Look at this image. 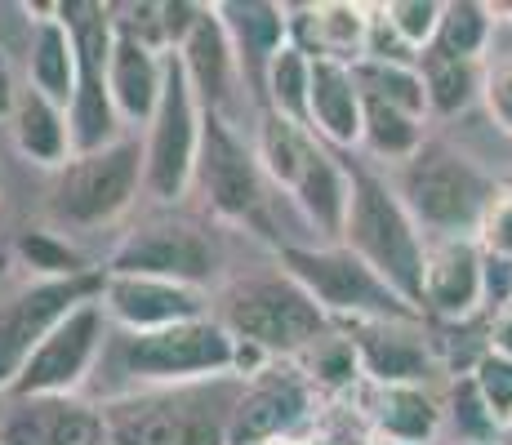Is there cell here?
Returning <instances> with one entry per match:
<instances>
[{
	"label": "cell",
	"instance_id": "cell-27",
	"mask_svg": "<svg viewBox=\"0 0 512 445\" xmlns=\"http://www.w3.org/2000/svg\"><path fill=\"white\" fill-rule=\"evenodd\" d=\"M263 112L312 130V58L303 49L285 45L272 58L268 81H263Z\"/></svg>",
	"mask_w": 512,
	"mask_h": 445
},
{
	"label": "cell",
	"instance_id": "cell-1",
	"mask_svg": "<svg viewBox=\"0 0 512 445\" xmlns=\"http://www.w3.org/2000/svg\"><path fill=\"white\" fill-rule=\"evenodd\" d=\"M361 263H370L410 308L423 312V263H428V241L423 227L410 219L397 187L383 183L370 170H352V205L343 241Z\"/></svg>",
	"mask_w": 512,
	"mask_h": 445
},
{
	"label": "cell",
	"instance_id": "cell-43",
	"mask_svg": "<svg viewBox=\"0 0 512 445\" xmlns=\"http://www.w3.org/2000/svg\"><path fill=\"white\" fill-rule=\"evenodd\" d=\"M455 445H468V441H455Z\"/></svg>",
	"mask_w": 512,
	"mask_h": 445
},
{
	"label": "cell",
	"instance_id": "cell-20",
	"mask_svg": "<svg viewBox=\"0 0 512 445\" xmlns=\"http://www.w3.org/2000/svg\"><path fill=\"white\" fill-rule=\"evenodd\" d=\"M290 196L299 205V214L317 227V236H326V245L343 241V227H348V205H352V170L334 161V152L312 134L303 165L290 183Z\"/></svg>",
	"mask_w": 512,
	"mask_h": 445
},
{
	"label": "cell",
	"instance_id": "cell-30",
	"mask_svg": "<svg viewBox=\"0 0 512 445\" xmlns=\"http://www.w3.org/2000/svg\"><path fill=\"white\" fill-rule=\"evenodd\" d=\"M14 259L23 263L36 281H81V276L98 272L72 241H63L58 232H45V227H23V232L14 236Z\"/></svg>",
	"mask_w": 512,
	"mask_h": 445
},
{
	"label": "cell",
	"instance_id": "cell-45",
	"mask_svg": "<svg viewBox=\"0 0 512 445\" xmlns=\"http://www.w3.org/2000/svg\"><path fill=\"white\" fill-rule=\"evenodd\" d=\"M508 432H512V423H508Z\"/></svg>",
	"mask_w": 512,
	"mask_h": 445
},
{
	"label": "cell",
	"instance_id": "cell-35",
	"mask_svg": "<svg viewBox=\"0 0 512 445\" xmlns=\"http://www.w3.org/2000/svg\"><path fill=\"white\" fill-rule=\"evenodd\" d=\"M446 419H450V428H455V441H468V445H495V437L504 432V423L490 414V405L477 392L472 374H459V379H455Z\"/></svg>",
	"mask_w": 512,
	"mask_h": 445
},
{
	"label": "cell",
	"instance_id": "cell-13",
	"mask_svg": "<svg viewBox=\"0 0 512 445\" xmlns=\"http://www.w3.org/2000/svg\"><path fill=\"white\" fill-rule=\"evenodd\" d=\"M103 272L156 276V281L205 290V285H214V276H219V250H214V241L196 223L156 219V223L134 227V232L107 254Z\"/></svg>",
	"mask_w": 512,
	"mask_h": 445
},
{
	"label": "cell",
	"instance_id": "cell-36",
	"mask_svg": "<svg viewBox=\"0 0 512 445\" xmlns=\"http://www.w3.org/2000/svg\"><path fill=\"white\" fill-rule=\"evenodd\" d=\"M383 14H388V23L397 27L401 41L423 58L432 49V41H437V27H441L446 5H437V0H388Z\"/></svg>",
	"mask_w": 512,
	"mask_h": 445
},
{
	"label": "cell",
	"instance_id": "cell-39",
	"mask_svg": "<svg viewBox=\"0 0 512 445\" xmlns=\"http://www.w3.org/2000/svg\"><path fill=\"white\" fill-rule=\"evenodd\" d=\"M481 98H486L490 116L499 121V130L512 134V58H499L495 67H486V89H481Z\"/></svg>",
	"mask_w": 512,
	"mask_h": 445
},
{
	"label": "cell",
	"instance_id": "cell-25",
	"mask_svg": "<svg viewBox=\"0 0 512 445\" xmlns=\"http://www.w3.org/2000/svg\"><path fill=\"white\" fill-rule=\"evenodd\" d=\"M366 419L379 445H437L446 428V405L428 388H374L370 383Z\"/></svg>",
	"mask_w": 512,
	"mask_h": 445
},
{
	"label": "cell",
	"instance_id": "cell-10",
	"mask_svg": "<svg viewBox=\"0 0 512 445\" xmlns=\"http://www.w3.org/2000/svg\"><path fill=\"white\" fill-rule=\"evenodd\" d=\"M228 410L205 405L201 388L139 392L103 405V445H228Z\"/></svg>",
	"mask_w": 512,
	"mask_h": 445
},
{
	"label": "cell",
	"instance_id": "cell-16",
	"mask_svg": "<svg viewBox=\"0 0 512 445\" xmlns=\"http://www.w3.org/2000/svg\"><path fill=\"white\" fill-rule=\"evenodd\" d=\"M486 267L490 259L472 236H437L428 241L423 263V312L441 321H468L486 303Z\"/></svg>",
	"mask_w": 512,
	"mask_h": 445
},
{
	"label": "cell",
	"instance_id": "cell-38",
	"mask_svg": "<svg viewBox=\"0 0 512 445\" xmlns=\"http://www.w3.org/2000/svg\"><path fill=\"white\" fill-rule=\"evenodd\" d=\"M468 374H472V383H477V392L486 397L490 414H495V419L504 423V432H508V423H512V361L486 348Z\"/></svg>",
	"mask_w": 512,
	"mask_h": 445
},
{
	"label": "cell",
	"instance_id": "cell-42",
	"mask_svg": "<svg viewBox=\"0 0 512 445\" xmlns=\"http://www.w3.org/2000/svg\"><path fill=\"white\" fill-rule=\"evenodd\" d=\"M5 414H9V392L0 388V423H5Z\"/></svg>",
	"mask_w": 512,
	"mask_h": 445
},
{
	"label": "cell",
	"instance_id": "cell-29",
	"mask_svg": "<svg viewBox=\"0 0 512 445\" xmlns=\"http://www.w3.org/2000/svg\"><path fill=\"white\" fill-rule=\"evenodd\" d=\"M423 85H428V112L437 116H455L472 107V98L486 89V72L472 58H446V54H423L419 63Z\"/></svg>",
	"mask_w": 512,
	"mask_h": 445
},
{
	"label": "cell",
	"instance_id": "cell-28",
	"mask_svg": "<svg viewBox=\"0 0 512 445\" xmlns=\"http://www.w3.org/2000/svg\"><path fill=\"white\" fill-rule=\"evenodd\" d=\"M312 23H317V58H334V63H348V67H357L366 58L370 5L321 0V5H312Z\"/></svg>",
	"mask_w": 512,
	"mask_h": 445
},
{
	"label": "cell",
	"instance_id": "cell-14",
	"mask_svg": "<svg viewBox=\"0 0 512 445\" xmlns=\"http://www.w3.org/2000/svg\"><path fill=\"white\" fill-rule=\"evenodd\" d=\"M312 414V383L303 379V370L294 361H277L250 379L241 388V397L232 401L228 419V445H272L281 437L308 423Z\"/></svg>",
	"mask_w": 512,
	"mask_h": 445
},
{
	"label": "cell",
	"instance_id": "cell-40",
	"mask_svg": "<svg viewBox=\"0 0 512 445\" xmlns=\"http://www.w3.org/2000/svg\"><path fill=\"white\" fill-rule=\"evenodd\" d=\"M490 352H499L512 361V308H499L495 325H490Z\"/></svg>",
	"mask_w": 512,
	"mask_h": 445
},
{
	"label": "cell",
	"instance_id": "cell-5",
	"mask_svg": "<svg viewBox=\"0 0 512 445\" xmlns=\"http://www.w3.org/2000/svg\"><path fill=\"white\" fill-rule=\"evenodd\" d=\"M196 192H201L205 210L214 219L245 227L259 241H272L281 250L277 232H272V183L259 165L254 138L236 130L232 116L205 112V138H201V161H196Z\"/></svg>",
	"mask_w": 512,
	"mask_h": 445
},
{
	"label": "cell",
	"instance_id": "cell-3",
	"mask_svg": "<svg viewBox=\"0 0 512 445\" xmlns=\"http://www.w3.org/2000/svg\"><path fill=\"white\" fill-rule=\"evenodd\" d=\"M116 365L147 392L174 388H205V383L232 379L236 370V339L219 316L183 321L152 334H121L116 339Z\"/></svg>",
	"mask_w": 512,
	"mask_h": 445
},
{
	"label": "cell",
	"instance_id": "cell-2",
	"mask_svg": "<svg viewBox=\"0 0 512 445\" xmlns=\"http://www.w3.org/2000/svg\"><path fill=\"white\" fill-rule=\"evenodd\" d=\"M219 303L223 308L214 316L228 325L232 339L254 343L272 361H303L334 330V321L321 312V303L285 272L236 281Z\"/></svg>",
	"mask_w": 512,
	"mask_h": 445
},
{
	"label": "cell",
	"instance_id": "cell-33",
	"mask_svg": "<svg viewBox=\"0 0 512 445\" xmlns=\"http://www.w3.org/2000/svg\"><path fill=\"white\" fill-rule=\"evenodd\" d=\"M357 76L361 94L366 98H379V103H392L410 116H428V85H423V72L419 67H401V63H370L361 58L352 67Z\"/></svg>",
	"mask_w": 512,
	"mask_h": 445
},
{
	"label": "cell",
	"instance_id": "cell-9",
	"mask_svg": "<svg viewBox=\"0 0 512 445\" xmlns=\"http://www.w3.org/2000/svg\"><path fill=\"white\" fill-rule=\"evenodd\" d=\"M205 138V103L196 98L179 54L165 58V89L143 134V187L152 201L174 205L196 187V161Z\"/></svg>",
	"mask_w": 512,
	"mask_h": 445
},
{
	"label": "cell",
	"instance_id": "cell-12",
	"mask_svg": "<svg viewBox=\"0 0 512 445\" xmlns=\"http://www.w3.org/2000/svg\"><path fill=\"white\" fill-rule=\"evenodd\" d=\"M107 339H112V321H107L103 303H81L54 334L32 352L23 374L14 379L9 397H81L85 379L94 365L103 361Z\"/></svg>",
	"mask_w": 512,
	"mask_h": 445
},
{
	"label": "cell",
	"instance_id": "cell-44",
	"mask_svg": "<svg viewBox=\"0 0 512 445\" xmlns=\"http://www.w3.org/2000/svg\"><path fill=\"white\" fill-rule=\"evenodd\" d=\"M366 445H379V441H366Z\"/></svg>",
	"mask_w": 512,
	"mask_h": 445
},
{
	"label": "cell",
	"instance_id": "cell-19",
	"mask_svg": "<svg viewBox=\"0 0 512 445\" xmlns=\"http://www.w3.org/2000/svg\"><path fill=\"white\" fill-rule=\"evenodd\" d=\"M219 18L232 36L241 81L250 85L254 98H263V81H268L272 58L290 45V5H272V0H219Z\"/></svg>",
	"mask_w": 512,
	"mask_h": 445
},
{
	"label": "cell",
	"instance_id": "cell-24",
	"mask_svg": "<svg viewBox=\"0 0 512 445\" xmlns=\"http://www.w3.org/2000/svg\"><path fill=\"white\" fill-rule=\"evenodd\" d=\"M366 130V94L348 63L317 58L312 63V134L326 147H361Z\"/></svg>",
	"mask_w": 512,
	"mask_h": 445
},
{
	"label": "cell",
	"instance_id": "cell-32",
	"mask_svg": "<svg viewBox=\"0 0 512 445\" xmlns=\"http://www.w3.org/2000/svg\"><path fill=\"white\" fill-rule=\"evenodd\" d=\"M294 365H299L303 379H308L317 392H326V397H343V392H352L361 379H366L361 356H357V343H352L343 330H330L317 348L303 356V361H294Z\"/></svg>",
	"mask_w": 512,
	"mask_h": 445
},
{
	"label": "cell",
	"instance_id": "cell-34",
	"mask_svg": "<svg viewBox=\"0 0 512 445\" xmlns=\"http://www.w3.org/2000/svg\"><path fill=\"white\" fill-rule=\"evenodd\" d=\"M490 27H495L490 5H477V0H450L446 14H441L432 54L472 58V63H481V54H486V45H490Z\"/></svg>",
	"mask_w": 512,
	"mask_h": 445
},
{
	"label": "cell",
	"instance_id": "cell-37",
	"mask_svg": "<svg viewBox=\"0 0 512 445\" xmlns=\"http://www.w3.org/2000/svg\"><path fill=\"white\" fill-rule=\"evenodd\" d=\"M472 241L481 245L486 259H499V263H512V183L495 187L481 210V223L472 232Z\"/></svg>",
	"mask_w": 512,
	"mask_h": 445
},
{
	"label": "cell",
	"instance_id": "cell-31",
	"mask_svg": "<svg viewBox=\"0 0 512 445\" xmlns=\"http://www.w3.org/2000/svg\"><path fill=\"white\" fill-rule=\"evenodd\" d=\"M423 143H428V138H423V116H410V112H401V107H392V103L366 98V130H361V147H370V156L406 165Z\"/></svg>",
	"mask_w": 512,
	"mask_h": 445
},
{
	"label": "cell",
	"instance_id": "cell-18",
	"mask_svg": "<svg viewBox=\"0 0 512 445\" xmlns=\"http://www.w3.org/2000/svg\"><path fill=\"white\" fill-rule=\"evenodd\" d=\"M0 445H103V405L81 397H9Z\"/></svg>",
	"mask_w": 512,
	"mask_h": 445
},
{
	"label": "cell",
	"instance_id": "cell-7",
	"mask_svg": "<svg viewBox=\"0 0 512 445\" xmlns=\"http://www.w3.org/2000/svg\"><path fill=\"white\" fill-rule=\"evenodd\" d=\"M147 196L143 187V143L125 134L121 143L103 147L90 156H72L67 170L54 174L49 187V214L54 223L94 232V227L116 223L134 210V201Z\"/></svg>",
	"mask_w": 512,
	"mask_h": 445
},
{
	"label": "cell",
	"instance_id": "cell-22",
	"mask_svg": "<svg viewBox=\"0 0 512 445\" xmlns=\"http://www.w3.org/2000/svg\"><path fill=\"white\" fill-rule=\"evenodd\" d=\"M165 58L170 54H161V49L143 45L139 36L116 27L107 81H112V103L125 125H152L156 107H161V89H165Z\"/></svg>",
	"mask_w": 512,
	"mask_h": 445
},
{
	"label": "cell",
	"instance_id": "cell-21",
	"mask_svg": "<svg viewBox=\"0 0 512 445\" xmlns=\"http://www.w3.org/2000/svg\"><path fill=\"white\" fill-rule=\"evenodd\" d=\"M174 54H179L187 81H192L196 98L205 103V112L228 116L236 81H241V63H236V49H232L228 27H223V18H219V5H205L192 36H187Z\"/></svg>",
	"mask_w": 512,
	"mask_h": 445
},
{
	"label": "cell",
	"instance_id": "cell-4",
	"mask_svg": "<svg viewBox=\"0 0 512 445\" xmlns=\"http://www.w3.org/2000/svg\"><path fill=\"white\" fill-rule=\"evenodd\" d=\"M277 263L290 281H299L321 303L334 330L361 321H423V312L410 308L348 245H281Z\"/></svg>",
	"mask_w": 512,
	"mask_h": 445
},
{
	"label": "cell",
	"instance_id": "cell-8",
	"mask_svg": "<svg viewBox=\"0 0 512 445\" xmlns=\"http://www.w3.org/2000/svg\"><path fill=\"white\" fill-rule=\"evenodd\" d=\"M490 192L495 187L477 174V165L464 161L446 143H423L397 178V196L410 210V219L441 236H472L481 223Z\"/></svg>",
	"mask_w": 512,
	"mask_h": 445
},
{
	"label": "cell",
	"instance_id": "cell-15",
	"mask_svg": "<svg viewBox=\"0 0 512 445\" xmlns=\"http://www.w3.org/2000/svg\"><path fill=\"white\" fill-rule=\"evenodd\" d=\"M98 303H103L112 330H121V334H152V330H170V325L210 316L205 290L156 281V276L103 272V294H98Z\"/></svg>",
	"mask_w": 512,
	"mask_h": 445
},
{
	"label": "cell",
	"instance_id": "cell-6",
	"mask_svg": "<svg viewBox=\"0 0 512 445\" xmlns=\"http://www.w3.org/2000/svg\"><path fill=\"white\" fill-rule=\"evenodd\" d=\"M63 23L72 27L76 63H81L76 98L67 107L72 147L76 156H90L125 138V121L112 103V81H107L112 45H116V18H112V5H98V0H63Z\"/></svg>",
	"mask_w": 512,
	"mask_h": 445
},
{
	"label": "cell",
	"instance_id": "cell-26",
	"mask_svg": "<svg viewBox=\"0 0 512 445\" xmlns=\"http://www.w3.org/2000/svg\"><path fill=\"white\" fill-rule=\"evenodd\" d=\"M76 41H72V27L63 23V9L58 18H41L32 23V41H27V85L36 94H45L49 103L58 107H72L76 98Z\"/></svg>",
	"mask_w": 512,
	"mask_h": 445
},
{
	"label": "cell",
	"instance_id": "cell-23",
	"mask_svg": "<svg viewBox=\"0 0 512 445\" xmlns=\"http://www.w3.org/2000/svg\"><path fill=\"white\" fill-rule=\"evenodd\" d=\"M9 138H14L18 156L36 170H67L76 156L72 147V121H67V107L49 103L45 94H36L32 85L14 94V112H9Z\"/></svg>",
	"mask_w": 512,
	"mask_h": 445
},
{
	"label": "cell",
	"instance_id": "cell-17",
	"mask_svg": "<svg viewBox=\"0 0 512 445\" xmlns=\"http://www.w3.org/2000/svg\"><path fill=\"white\" fill-rule=\"evenodd\" d=\"M343 334L357 343L361 370L374 388H423L432 374V348L419 321H361L343 325Z\"/></svg>",
	"mask_w": 512,
	"mask_h": 445
},
{
	"label": "cell",
	"instance_id": "cell-41",
	"mask_svg": "<svg viewBox=\"0 0 512 445\" xmlns=\"http://www.w3.org/2000/svg\"><path fill=\"white\" fill-rule=\"evenodd\" d=\"M14 112V94H9V76H5V63H0V116Z\"/></svg>",
	"mask_w": 512,
	"mask_h": 445
},
{
	"label": "cell",
	"instance_id": "cell-11",
	"mask_svg": "<svg viewBox=\"0 0 512 445\" xmlns=\"http://www.w3.org/2000/svg\"><path fill=\"white\" fill-rule=\"evenodd\" d=\"M103 294V267L81 281H32L27 290L9 294L0 303V388H14L23 365L49 334L67 321L81 303Z\"/></svg>",
	"mask_w": 512,
	"mask_h": 445
}]
</instances>
